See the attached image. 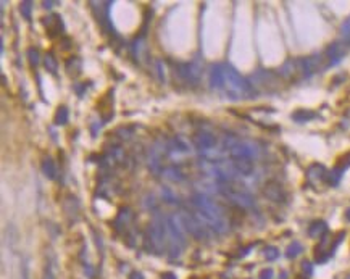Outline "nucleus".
<instances>
[{
  "label": "nucleus",
  "instance_id": "obj_20",
  "mask_svg": "<svg viewBox=\"0 0 350 279\" xmlns=\"http://www.w3.org/2000/svg\"><path fill=\"white\" fill-rule=\"evenodd\" d=\"M315 117H317V113L310 112V110H305V108H300V110L292 113V120L297 121V123H307V121L313 120Z\"/></svg>",
  "mask_w": 350,
  "mask_h": 279
},
{
  "label": "nucleus",
  "instance_id": "obj_27",
  "mask_svg": "<svg viewBox=\"0 0 350 279\" xmlns=\"http://www.w3.org/2000/svg\"><path fill=\"white\" fill-rule=\"evenodd\" d=\"M341 37L344 44H350V18H347L341 26Z\"/></svg>",
  "mask_w": 350,
  "mask_h": 279
},
{
  "label": "nucleus",
  "instance_id": "obj_4",
  "mask_svg": "<svg viewBox=\"0 0 350 279\" xmlns=\"http://www.w3.org/2000/svg\"><path fill=\"white\" fill-rule=\"evenodd\" d=\"M218 189L226 199L234 203V205H237L239 208H252L253 203H255L250 192H247L244 187L237 186L231 181H219Z\"/></svg>",
  "mask_w": 350,
  "mask_h": 279
},
{
  "label": "nucleus",
  "instance_id": "obj_9",
  "mask_svg": "<svg viewBox=\"0 0 350 279\" xmlns=\"http://www.w3.org/2000/svg\"><path fill=\"white\" fill-rule=\"evenodd\" d=\"M176 73H177V76L181 78V81H184V83L189 86H197L202 76L200 66L195 63H177Z\"/></svg>",
  "mask_w": 350,
  "mask_h": 279
},
{
  "label": "nucleus",
  "instance_id": "obj_26",
  "mask_svg": "<svg viewBox=\"0 0 350 279\" xmlns=\"http://www.w3.org/2000/svg\"><path fill=\"white\" fill-rule=\"evenodd\" d=\"M302 250H304V247H302V244L300 242H292L289 247H287V252H286V255L289 257V258H296L297 255L302 254Z\"/></svg>",
  "mask_w": 350,
  "mask_h": 279
},
{
  "label": "nucleus",
  "instance_id": "obj_25",
  "mask_svg": "<svg viewBox=\"0 0 350 279\" xmlns=\"http://www.w3.org/2000/svg\"><path fill=\"white\" fill-rule=\"evenodd\" d=\"M44 66L50 74H57L58 65H57V60H55V57L52 55V53H47V55L44 57Z\"/></svg>",
  "mask_w": 350,
  "mask_h": 279
},
{
  "label": "nucleus",
  "instance_id": "obj_21",
  "mask_svg": "<svg viewBox=\"0 0 350 279\" xmlns=\"http://www.w3.org/2000/svg\"><path fill=\"white\" fill-rule=\"evenodd\" d=\"M344 169H346L344 166L338 165V166L333 169V171H329L328 176H326V182H328V184H331V186L338 184V182L341 181V178H342V173H344Z\"/></svg>",
  "mask_w": 350,
  "mask_h": 279
},
{
  "label": "nucleus",
  "instance_id": "obj_11",
  "mask_svg": "<svg viewBox=\"0 0 350 279\" xmlns=\"http://www.w3.org/2000/svg\"><path fill=\"white\" fill-rule=\"evenodd\" d=\"M263 195L268 200L276 202V203L284 202V199H286V192H284L283 186H281L279 182H274V181L266 182V184L263 186Z\"/></svg>",
  "mask_w": 350,
  "mask_h": 279
},
{
  "label": "nucleus",
  "instance_id": "obj_29",
  "mask_svg": "<svg viewBox=\"0 0 350 279\" xmlns=\"http://www.w3.org/2000/svg\"><path fill=\"white\" fill-rule=\"evenodd\" d=\"M27 58H29L31 66L36 68L39 65V50L37 49H29V50H27Z\"/></svg>",
  "mask_w": 350,
  "mask_h": 279
},
{
  "label": "nucleus",
  "instance_id": "obj_8",
  "mask_svg": "<svg viewBox=\"0 0 350 279\" xmlns=\"http://www.w3.org/2000/svg\"><path fill=\"white\" fill-rule=\"evenodd\" d=\"M226 150L229 152V156L232 160L236 158H253L257 155V148L249 142L239 140L236 138H226Z\"/></svg>",
  "mask_w": 350,
  "mask_h": 279
},
{
  "label": "nucleus",
  "instance_id": "obj_32",
  "mask_svg": "<svg viewBox=\"0 0 350 279\" xmlns=\"http://www.w3.org/2000/svg\"><path fill=\"white\" fill-rule=\"evenodd\" d=\"M302 268H304V271L307 273V276H310V275H312V267H310V263H308V262H305V263H304V267H302Z\"/></svg>",
  "mask_w": 350,
  "mask_h": 279
},
{
  "label": "nucleus",
  "instance_id": "obj_37",
  "mask_svg": "<svg viewBox=\"0 0 350 279\" xmlns=\"http://www.w3.org/2000/svg\"><path fill=\"white\" fill-rule=\"evenodd\" d=\"M192 279H197V278H192Z\"/></svg>",
  "mask_w": 350,
  "mask_h": 279
},
{
  "label": "nucleus",
  "instance_id": "obj_30",
  "mask_svg": "<svg viewBox=\"0 0 350 279\" xmlns=\"http://www.w3.org/2000/svg\"><path fill=\"white\" fill-rule=\"evenodd\" d=\"M279 255V252L274 249V247H266L265 249V257H266V260H276Z\"/></svg>",
  "mask_w": 350,
  "mask_h": 279
},
{
  "label": "nucleus",
  "instance_id": "obj_14",
  "mask_svg": "<svg viewBox=\"0 0 350 279\" xmlns=\"http://www.w3.org/2000/svg\"><path fill=\"white\" fill-rule=\"evenodd\" d=\"M131 220H133V212H131V210H129V208H121L118 216H116L115 221H113V228L116 231H123L129 223H131Z\"/></svg>",
  "mask_w": 350,
  "mask_h": 279
},
{
  "label": "nucleus",
  "instance_id": "obj_19",
  "mask_svg": "<svg viewBox=\"0 0 350 279\" xmlns=\"http://www.w3.org/2000/svg\"><path fill=\"white\" fill-rule=\"evenodd\" d=\"M40 168H42V173H44V176H45L47 179H55V178H57V166H55V163H53V160L50 158V156L44 158Z\"/></svg>",
  "mask_w": 350,
  "mask_h": 279
},
{
  "label": "nucleus",
  "instance_id": "obj_7",
  "mask_svg": "<svg viewBox=\"0 0 350 279\" xmlns=\"http://www.w3.org/2000/svg\"><path fill=\"white\" fill-rule=\"evenodd\" d=\"M179 221L182 223V226L186 228L187 233H189L192 237H195L197 241H207V239H208L207 226H205L203 221H202L200 218H198L195 213L181 212Z\"/></svg>",
  "mask_w": 350,
  "mask_h": 279
},
{
  "label": "nucleus",
  "instance_id": "obj_5",
  "mask_svg": "<svg viewBox=\"0 0 350 279\" xmlns=\"http://www.w3.org/2000/svg\"><path fill=\"white\" fill-rule=\"evenodd\" d=\"M167 228H168V237H170V255L171 257H179L181 252L186 246V237H184L179 220L175 216H170L167 220Z\"/></svg>",
  "mask_w": 350,
  "mask_h": 279
},
{
  "label": "nucleus",
  "instance_id": "obj_1",
  "mask_svg": "<svg viewBox=\"0 0 350 279\" xmlns=\"http://www.w3.org/2000/svg\"><path fill=\"white\" fill-rule=\"evenodd\" d=\"M192 205L195 208L194 213L200 218L207 228H211L215 233H219V234H223L229 229L228 221H226L221 208H219L215 202L207 199L205 195L195 194L192 197Z\"/></svg>",
  "mask_w": 350,
  "mask_h": 279
},
{
  "label": "nucleus",
  "instance_id": "obj_12",
  "mask_svg": "<svg viewBox=\"0 0 350 279\" xmlns=\"http://www.w3.org/2000/svg\"><path fill=\"white\" fill-rule=\"evenodd\" d=\"M346 52H347V47L346 44L342 42H334L328 47L326 50V58H328V65H336L339 63L342 58L346 57Z\"/></svg>",
  "mask_w": 350,
  "mask_h": 279
},
{
  "label": "nucleus",
  "instance_id": "obj_31",
  "mask_svg": "<svg viewBox=\"0 0 350 279\" xmlns=\"http://www.w3.org/2000/svg\"><path fill=\"white\" fill-rule=\"evenodd\" d=\"M260 279H273V270L270 268L263 270L262 273H260Z\"/></svg>",
  "mask_w": 350,
  "mask_h": 279
},
{
  "label": "nucleus",
  "instance_id": "obj_15",
  "mask_svg": "<svg viewBox=\"0 0 350 279\" xmlns=\"http://www.w3.org/2000/svg\"><path fill=\"white\" fill-rule=\"evenodd\" d=\"M210 86L211 89H218L221 91L223 86V65H215L210 71Z\"/></svg>",
  "mask_w": 350,
  "mask_h": 279
},
{
  "label": "nucleus",
  "instance_id": "obj_3",
  "mask_svg": "<svg viewBox=\"0 0 350 279\" xmlns=\"http://www.w3.org/2000/svg\"><path fill=\"white\" fill-rule=\"evenodd\" d=\"M167 237H168V228L167 221L163 218H155L147 228V249L149 252L160 255L165 252L167 247Z\"/></svg>",
  "mask_w": 350,
  "mask_h": 279
},
{
  "label": "nucleus",
  "instance_id": "obj_13",
  "mask_svg": "<svg viewBox=\"0 0 350 279\" xmlns=\"http://www.w3.org/2000/svg\"><path fill=\"white\" fill-rule=\"evenodd\" d=\"M42 24L45 26V32L49 34V37H57L63 32V23L58 15H50L42 19Z\"/></svg>",
  "mask_w": 350,
  "mask_h": 279
},
{
  "label": "nucleus",
  "instance_id": "obj_35",
  "mask_svg": "<svg viewBox=\"0 0 350 279\" xmlns=\"http://www.w3.org/2000/svg\"><path fill=\"white\" fill-rule=\"evenodd\" d=\"M57 3V2H42V5H44V8H52V6Z\"/></svg>",
  "mask_w": 350,
  "mask_h": 279
},
{
  "label": "nucleus",
  "instance_id": "obj_33",
  "mask_svg": "<svg viewBox=\"0 0 350 279\" xmlns=\"http://www.w3.org/2000/svg\"><path fill=\"white\" fill-rule=\"evenodd\" d=\"M128 279H144L142 273H137V271H134V273H131L128 276Z\"/></svg>",
  "mask_w": 350,
  "mask_h": 279
},
{
  "label": "nucleus",
  "instance_id": "obj_6",
  "mask_svg": "<svg viewBox=\"0 0 350 279\" xmlns=\"http://www.w3.org/2000/svg\"><path fill=\"white\" fill-rule=\"evenodd\" d=\"M250 86L255 92H274L279 89V78L276 73L260 70L250 78Z\"/></svg>",
  "mask_w": 350,
  "mask_h": 279
},
{
  "label": "nucleus",
  "instance_id": "obj_24",
  "mask_svg": "<svg viewBox=\"0 0 350 279\" xmlns=\"http://www.w3.org/2000/svg\"><path fill=\"white\" fill-rule=\"evenodd\" d=\"M163 176H165V178L171 179V181H181V179L184 178L182 173L179 171V168H176V166L165 168V169H163Z\"/></svg>",
  "mask_w": 350,
  "mask_h": 279
},
{
  "label": "nucleus",
  "instance_id": "obj_2",
  "mask_svg": "<svg viewBox=\"0 0 350 279\" xmlns=\"http://www.w3.org/2000/svg\"><path fill=\"white\" fill-rule=\"evenodd\" d=\"M223 65V86L221 91L226 94V97L231 100H244L255 97V91L250 86V83L244 76H241L236 68L231 65Z\"/></svg>",
  "mask_w": 350,
  "mask_h": 279
},
{
  "label": "nucleus",
  "instance_id": "obj_16",
  "mask_svg": "<svg viewBox=\"0 0 350 279\" xmlns=\"http://www.w3.org/2000/svg\"><path fill=\"white\" fill-rule=\"evenodd\" d=\"M232 166H234L237 173L245 174V176L252 174V171H253L252 158H236V160H232Z\"/></svg>",
  "mask_w": 350,
  "mask_h": 279
},
{
  "label": "nucleus",
  "instance_id": "obj_10",
  "mask_svg": "<svg viewBox=\"0 0 350 279\" xmlns=\"http://www.w3.org/2000/svg\"><path fill=\"white\" fill-rule=\"evenodd\" d=\"M192 142H194V145L198 152H208L211 150V148H215L216 145V139H215V136L208 133V131H198L194 134V139H192Z\"/></svg>",
  "mask_w": 350,
  "mask_h": 279
},
{
  "label": "nucleus",
  "instance_id": "obj_17",
  "mask_svg": "<svg viewBox=\"0 0 350 279\" xmlns=\"http://www.w3.org/2000/svg\"><path fill=\"white\" fill-rule=\"evenodd\" d=\"M326 176L328 173L323 165H312L307 169V178L310 181H321V179L326 181Z\"/></svg>",
  "mask_w": 350,
  "mask_h": 279
},
{
  "label": "nucleus",
  "instance_id": "obj_23",
  "mask_svg": "<svg viewBox=\"0 0 350 279\" xmlns=\"http://www.w3.org/2000/svg\"><path fill=\"white\" fill-rule=\"evenodd\" d=\"M53 121L57 126H63L68 123V108L66 107H58V110L55 112Z\"/></svg>",
  "mask_w": 350,
  "mask_h": 279
},
{
  "label": "nucleus",
  "instance_id": "obj_34",
  "mask_svg": "<svg viewBox=\"0 0 350 279\" xmlns=\"http://www.w3.org/2000/svg\"><path fill=\"white\" fill-rule=\"evenodd\" d=\"M162 279H176V276L173 273H163L162 275Z\"/></svg>",
  "mask_w": 350,
  "mask_h": 279
},
{
  "label": "nucleus",
  "instance_id": "obj_18",
  "mask_svg": "<svg viewBox=\"0 0 350 279\" xmlns=\"http://www.w3.org/2000/svg\"><path fill=\"white\" fill-rule=\"evenodd\" d=\"M328 233V224L325 221H315L310 228H308V236L313 237V239H318V237H323Z\"/></svg>",
  "mask_w": 350,
  "mask_h": 279
},
{
  "label": "nucleus",
  "instance_id": "obj_36",
  "mask_svg": "<svg viewBox=\"0 0 350 279\" xmlns=\"http://www.w3.org/2000/svg\"><path fill=\"white\" fill-rule=\"evenodd\" d=\"M346 218H347V220L350 221V208L347 210V212H346Z\"/></svg>",
  "mask_w": 350,
  "mask_h": 279
},
{
  "label": "nucleus",
  "instance_id": "obj_22",
  "mask_svg": "<svg viewBox=\"0 0 350 279\" xmlns=\"http://www.w3.org/2000/svg\"><path fill=\"white\" fill-rule=\"evenodd\" d=\"M66 71L70 76H76V74L81 73V60L78 57H71L66 62Z\"/></svg>",
  "mask_w": 350,
  "mask_h": 279
},
{
  "label": "nucleus",
  "instance_id": "obj_28",
  "mask_svg": "<svg viewBox=\"0 0 350 279\" xmlns=\"http://www.w3.org/2000/svg\"><path fill=\"white\" fill-rule=\"evenodd\" d=\"M19 11H21L23 18H26V19H31V13H32V2H29V0H26V2H21V3H19Z\"/></svg>",
  "mask_w": 350,
  "mask_h": 279
}]
</instances>
